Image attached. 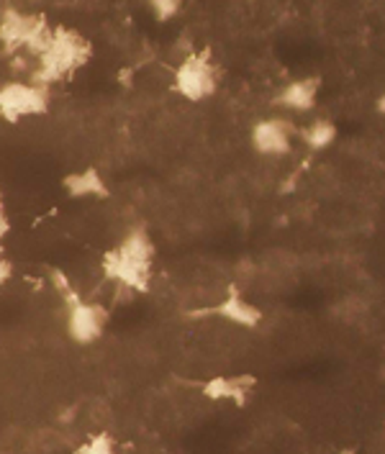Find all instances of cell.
I'll return each mask as SVG.
<instances>
[{"mask_svg":"<svg viewBox=\"0 0 385 454\" xmlns=\"http://www.w3.org/2000/svg\"><path fill=\"white\" fill-rule=\"evenodd\" d=\"M90 57V44L70 28H54L49 47L36 57V67L31 70V82L51 88L65 80L70 72L82 67Z\"/></svg>","mask_w":385,"mask_h":454,"instance_id":"1","label":"cell"},{"mask_svg":"<svg viewBox=\"0 0 385 454\" xmlns=\"http://www.w3.org/2000/svg\"><path fill=\"white\" fill-rule=\"evenodd\" d=\"M218 74L208 51H191L180 59L172 77V90L188 103H203L216 93Z\"/></svg>","mask_w":385,"mask_h":454,"instance_id":"2","label":"cell"},{"mask_svg":"<svg viewBox=\"0 0 385 454\" xmlns=\"http://www.w3.org/2000/svg\"><path fill=\"white\" fill-rule=\"evenodd\" d=\"M49 108V88L36 82H0V116L11 123L42 116Z\"/></svg>","mask_w":385,"mask_h":454,"instance_id":"3","label":"cell"},{"mask_svg":"<svg viewBox=\"0 0 385 454\" xmlns=\"http://www.w3.org/2000/svg\"><path fill=\"white\" fill-rule=\"evenodd\" d=\"M106 326H108V311L100 303L80 298L77 293L67 298V336L75 344L80 347L96 344L106 334Z\"/></svg>","mask_w":385,"mask_h":454,"instance_id":"4","label":"cell"},{"mask_svg":"<svg viewBox=\"0 0 385 454\" xmlns=\"http://www.w3.org/2000/svg\"><path fill=\"white\" fill-rule=\"evenodd\" d=\"M103 275L121 290L146 293L152 283V264L139 262L114 247L103 254Z\"/></svg>","mask_w":385,"mask_h":454,"instance_id":"5","label":"cell"},{"mask_svg":"<svg viewBox=\"0 0 385 454\" xmlns=\"http://www.w3.org/2000/svg\"><path fill=\"white\" fill-rule=\"evenodd\" d=\"M295 134L298 131L288 119L270 116V119H260L252 126L249 142L260 157H286L293 152V137Z\"/></svg>","mask_w":385,"mask_h":454,"instance_id":"6","label":"cell"},{"mask_svg":"<svg viewBox=\"0 0 385 454\" xmlns=\"http://www.w3.org/2000/svg\"><path fill=\"white\" fill-rule=\"evenodd\" d=\"M257 385V380L252 375H214L208 378L206 383L200 385V395L206 401H214V403H221V401H232L237 406H244L247 398L252 395V387Z\"/></svg>","mask_w":385,"mask_h":454,"instance_id":"7","label":"cell"},{"mask_svg":"<svg viewBox=\"0 0 385 454\" xmlns=\"http://www.w3.org/2000/svg\"><path fill=\"white\" fill-rule=\"evenodd\" d=\"M214 313H216L218 318H224L226 324L240 326V329H257L263 324V318H265L263 311L252 301H247L237 287L226 290L224 301H218Z\"/></svg>","mask_w":385,"mask_h":454,"instance_id":"8","label":"cell"},{"mask_svg":"<svg viewBox=\"0 0 385 454\" xmlns=\"http://www.w3.org/2000/svg\"><path fill=\"white\" fill-rule=\"evenodd\" d=\"M321 93V77L309 74V77H298L290 80L288 85L278 93L275 103L286 111H295V114H309L313 111L316 100Z\"/></svg>","mask_w":385,"mask_h":454,"instance_id":"9","label":"cell"},{"mask_svg":"<svg viewBox=\"0 0 385 454\" xmlns=\"http://www.w3.org/2000/svg\"><path fill=\"white\" fill-rule=\"evenodd\" d=\"M62 188H65V192H67L70 198H75V200H88V198L103 200V198L111 195L108 183L103 180L100 169L96 168H85L77 169V172H70V175L62 180Z\"/></svg>","mask_w":385,"mask_h":454,"instance_id":"10","label":"cell"},{"mask_svg":"<svg viewBox=\"0 0 385 454\" xmlns=\"http://www.w3.org/2000/svg\"><path fill=\"white\" fill-rule=\"evenodd\" d=\"M116 249L146 264H154V254H157V247H154V241H152V237H149V231H146L145 226L129 229V231L121 237L119 244H116Z\"/></svg>","mask_w":385,"mask_h":454,"instance_id":"11","label":"cell"},{"mask_svg":"<svg viewBox=\"0 0 385 454\" xmlns=\"http://www.w3.org/2000/svg\"><path fill=\"white\" fill-rule=\"evenodd\" d=\"M298 137L311 152H324V149H329L332 144L337 142L339 129L332 119H316L303 131H298Z\"/></svg>","mask_w":385,"mask_h":454,"instance_id":"12","label":"cell"},{"mask_svg":"<svg viewBox=\"0 0 385 454\" xmlns=\"http://www.w3.org/2000/svg\"><path fill=\"white\" fill-rule=\"evenodd\" d=\"M146 3H149L152 16H154L160 24L172 21V19L183 11V5H185V0H146Z\"/></svg>","mask_w":385,"mask_h":454,"instance_id":"13","label":"cell"},{"mask_svg":"<svg viewBox=\"0 0 385 454\" xmlns=\"http://www.w3.org/2000/svg\"><path fill=\"white\" fill-rule=\"evenodd\" d=\"M80 454H119L116 450V442L111 434L100 431V434H93L82 447H80Z\"/></svg>","mask_w":385,"mask_h":454,"instance_id":"14","label":"cell"},{"mask_svg":"<svg viewBox=\"0 0 385 454\" xmlns=\"http://www.w3.org/2000/svg\"><path fill=\"white\" fill-rule=\"evenodd\" d=\"M11 272H13V267H11V262L3 257V252H0V283H5L8 278H11Z\"/></svg>","mask_w":385,"mask_h":454,"instance_id":"15","label":"cell"},{"mask_svg":"<svg viewBox=\"0 0 385 454\" xmlns=\"http://www.w3.org/2000/svg\"><path fill=\"white\" fill-rule=\"evenodd\" d=\"M8 231H11V223H8V215L3 211V206H0V244L8 237Z\"/></svg>","mask_w":385,"mask_h":454,"instance_id":"16","label":"cell"},{"mask_svg":"<svg viewBox=\"0 0 385 454\" xmlns=\"http://www.w3.org/2000/svg\"><path fill=\"white\" fill-rule=\"evenodd\" d=\"M339 454H355V450H344V452H339Z\"/></svg>","mask_w":385,"mask_h":454,"instance_id":"17","label":"cell"}]
</instances>
